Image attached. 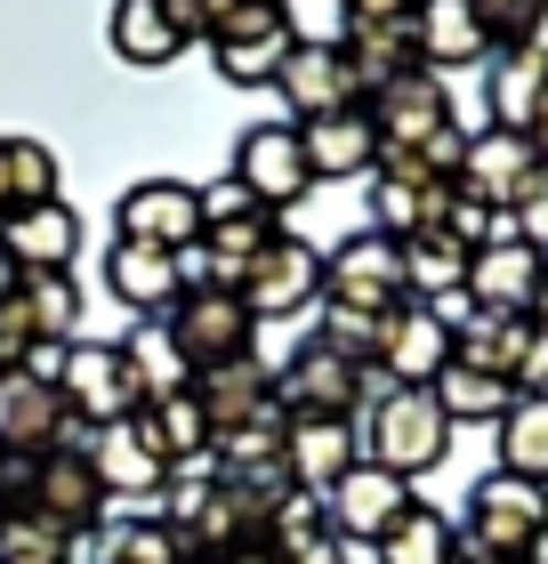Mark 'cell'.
Instances as JSON below:
<instances>
[{"label":"cell","instance_id":"obj_42","mask_svg":"<svg viewBox=\"0 0 548 564\" xmlns=\"http://www.w3.org/2000/svg\"><path fill=\"white\" fill-rule=\"evenodd\" d=\"M468 9H476V17H484V33L508 48V41H525V24L540 17V0H468Z\"/></svg>","mask_w":548,"mask_h":564},{"label":"cell","instance_id":"obj_4","mask_svg":"<svg viewBox=\"0 0 548 564\" xmlns=\"http://www.w3.org/2000/svg\"><path fill=\"white\" fill-rule=\"evenodd\" d=\"M162 339H170L178 379H186V371L234 364V355H258V315L243 306V291H186V299L170 306Z\"/></svg>","mask_w":548,"mask_h":564},{"label":"cell","instance_id":"obj_6","mask_svg":"<svg viewBox=\"0 0 548 564\" xmlns=\"http://www.w3.org/2000/svg\"><path fill=\"white\" fill-rule=\"evenodd\" d=\"M24 517L49 524V532H65V541L106 524V484H97L82 444H65V452H49V459L24 468Z\"/></svg>","mask_w":548,"mask_h":564},{"label":"cell","instance_id":"obj_18","mask_svg":"<svg viewBox=\"0 0 548 564\" xmlns=\"http://www.w3.org/2000/svg\"><path fill=\"white\" fill-rule=\"evenodd\" d=\"M404 508H411V484H404V476H387V468H372V459H355V468L323 492L331 541H372V549H379V532L396 524Z\"/></svg>","mask_w":548,"mask_h":564},{"label":"cell","instance_id":"obj_29","mask_svg":"<svg viewBox=\"0 0 548 564\" xmlns=\"http://www.w3.org/2000/svg\"><path fill=\"white\" fill-rule=\"evenodd\" d=\"M82 452H89L97 484H106V500H114V492H170V468L146 452V435L129 427V420H121V427H89Z\"/></svg>","mask_w":548,"mask_h":564},{"label":"cell","instance_id":"obj_44","mask_svg":"<svg viewBox=\"0 0 548 564\" xmlns=\"http://www.w3.org/2000/svg\"><path fill=\"white\" fill-rule=\"evenodd\" d=\"M347 17H396V9H420V0H339Z\"/></svg>","mask_w":548,"mask_h":564},{"label":"cell","instance_id":"obj_31","mask_svg":"<svg viewBox=\"0 0 548 564\" xmlns=\"http://www.w3.org/2000/svg\"><path fill=\"white\" fill-rule=\"evenodd\" d=\"M492 121L484 130H516L525 138V121H533V106L548 97V57H533V48H492Z\"/></svg>","mask_w":548,"mask_h":564},{"label":"cell","instance_id":"obj_3","mask_svg":"<svg viewBox=\"0 0 548 564\" xmlns=\"http://www.w3.org/2000/svg\"><path fill=\"white\" fill-rule=\"evenodd\" d=\"M540 541H548V492H540V484L508 476V468L476 476V492H468V541L460 549H484L501 564H533Z\"/></svg>","mask_w":548,"mask_h":564},{"label":"cell","instance_id":"obj_48","mask_svg":"<svg viewBox=\"0 0 548 564\" xmlns=\"http://www.w3.org/2000/svg\"><path fill=\"white\" fill-rule=\"evenodd\" d=\"M9 282H17V259H9V250H0V291H9Z\"/></svg>","mask_w":548,"mask_h":564},{"label":"cell","instance_id":"obj_5","mask_svg":"<svg viewBox=\"0 0 548 564\" xmlns=\"http://www.w3.org/2000/svg\"><path fill=\"white\" fill-rule=\"evenodd\" d=\"M65 444H82V420H73L65 388L0 364V459H24V468H33V459L65 452Z\"/></svg>","mask_w":548,"mask_h":564},{"label":"cell","instance_id":"obj_45","mask_svg":"<svg viewBox=\"0 0 548 564\" xmlns=\"http://www.w3.org/2000/svg\"><path fill=\"white\" fill-rule=\"evenodd\" d=\"M525 145L540 153V162H548V97H540V106H533V121H525Z\"/></svg>","mask_w":548,"mask_h":564},{"label":"cell","instance_id":"obj_24","mask_svg":"<svg viewBox=\"0 0 548 564\" xmlns=\"http://www.w3.org/2000/svg\"><path fill=\"white\" fill-rule=\"evenodd\" d=\"M404 250V299H420V306H436L443 323L460 315V291H468V250L443 235V226H428V235H411V242H396Z\"/></svg>","mask_w":548,"mask_h":564},{"label":"cell","instance_id":"obj_33","mask_svg":"<svg viewBox=\"0 0 548 564\" xmlns=\"http://www.w3.org/2000/svg\"><path fill=\"white\" fill-rule=\"evenodd\" d=\"M57 202V153L41 138H0V218Z\"/></svg>","mask_w":548,"mask_h":564},{"label":"cell","instance_id":"obj_11","mask_svg":"<svg viewBox=\"0 0 548 564\" xmlns=\"http://www.w3.org/2000/svg\"><path fill=\"white\" fill-rule=\"evenodd\" d=\"M323 291H331V306H355V315H396V306H404V250L363 226V235L331 242Z\"/></svg>","mask_w":548,"mask_h":564},{"label":"cell","instance_id":"obj_34","mask_svg":"<svg viewBox=\"0 0 548 564\" xmlns=\"http://www.w3.org/2000/svg\"><path fill=\"white\" fill-rule=\"evenodd\" d=\"M452 556H460V532H452V517L428 508V500H411L404 517L379 532V564H452Z\"/></svg>","mask_w":548,"mask_h":564},{"label":"cell","instance_id":"obj_28","mask_svg":"<svg viewBox=\"0 0 548 564\" xmlns=\"http://www.w3.org/2000/svg\"><path fill=\"white\" fill-rule=\"evenodd\" d=\"M106 291H114L121 306H138V315H170V306L186 299V282H178V259H170V250L114 242V250H106Z\"/></svg>","mask_w":548,"mask_h":564},{"label":"cell","instance_id":"obj_13","mask_svg":"<svg viewBox=\"0 0 548 564\" xmlns=\"http://www.w3.org/2000/svg\"><path fill=\"white\" fill-rule=\"evenodd\" d=\"M355 403H372V379L347 371L339 355H323L315 339L275 371V412L282 420H355Z\"/></svg>","mask_w":548,"mask_h":564},{"label":"cell","instance_id":"obj_23","mask_svg":"<svg viewBox=\"0 0 548 564\" xmlns=\"http://www.w3.org/2000/svg\"><path fill=\"white\" fill-rule=\"evenodd\" d=\"M299 145H307V170H315V186L331 177H372L379 170V130H372V113H323V121H291Z\"/></svg>","mask_w":548,"mask_h":564},{"label":"cell","instance_id":"obj_30","mask_svg":"<svg viewBox=\"0 0 548 564\" xmlns=\"http://www.w3.org/2000/svg\"><path fill=\"white\" fill-rule=\"evenodd\" d=\"M291 48H299V24L275 17V24H258V33L211 41V65H218L226 89H275V73H282V57H291Z\"/></svg>","mask_w":548,"mask_h":564},{"label":"cell","instance_id":"obj_37","mask_svg":"<svg viewBox=\"0 0 548 564\" xmlns=\"http://www.w3.org/2000/svg\"><path fill=\"white\" fill-rule=\"evenodd\" d=\"M501 468L548 492V395H516L501 412Z\"/></svg>","mask_w":548,"mask_h":564},{"label":"cell","instance_id":"obj_38","mask_svg":"<svg viewBox=\"0 0 548 564\" xmlns=\"http://www.w3.org/2000/svg\"><path fill=\"white\" fill-rule=\"evenodd\" d=\"M315 347H323V355H339L347 371L379 379V315H355V306H323V330H315Z\"/></svg>","mask_w":548,"mask_h":564},{"label":"cell","instance_id":"obj_19","mask_svg":"<svg viewBox=\"0 0 548 564\" xmlns=\"http://www.w3.org/2000/svg\"><path fill=\"white\" fill-rule=\"evenodd\" d=\"M355 459H363L355 420H282V476H291V492L323 500Z\"/></svg>","mask_w":548,"mask_h":564},{"label":"cell","instance_id":"obj_21","mask_svg":"<svg viewBox=\"0 0 548 564\" xmlns=\"http://www.w3.org/2000/svg\"><path fill=\"white\" fill-rule=\"evenodd\" d=\"M533 170H540V153L516 138V130H476V138H468V153H460V194L508 218V202L533 186Z\"/></svg>","mask_w":548,"mask_h":564},{"label":"cell","instance_id":"obj_27","mask_svg":"<svg viewBox=\"0 0 548 564\" xmlns=\"http://www.w3.org/2000/svg\"><path fill=\"white\" fill-rule=\"evenodd\" d=\"M492 41L484 17L468 0H420V65L428 73H460V65H492Z\"/></svg>","mask_w":548,"mask_h":564},{"label":"cell","instance_id":"obj_7","mask_svg":"<svg viewBox=\"0 0 548 564\" xmlns=\"http://www.w3.org/2000/svg\"><path fill=\"white\" fill-rule=\"evenodd\" d=\"M73 323H82L73 274H17L0 291V364H17L24 347H73Z\"/></svg>","mask_w":548,"mask_h":564},{"label":"cell","instance_id":"obj_40","mask_svg":"<svg viewBox=\"0 0 548 564\" xmlns=\"http://www.w3.org/2000/svg\"><path fill=\"white\" fill-rule=\"evenodd\" d=\"M0 564H73V541L33 524V517H17V524H0Z\"/></svg>","mask_w":548,"mask_h":564},{"label":"cell","instance_id":"obj_46","mask_svg":"<svg viewBox=\"0 0 548 564\" xmlns=\"http://www.w3.org/2000/svg\"><path fill=\"white\" fill-rule=\"evenodd\" d=\"M533 315L548 323V259H540V299H533Z\"/></svg>","mask_w":548,"mask_h":564},{"label":"cell","instance_id":"obj_14","mask_svg":"<svg viewBox=\"0 0 548 564\" xmlns=\"http://www.w3.org/2000/svg\"><path fill=\"white\" fill-rule=\"evenodd\" d=\"M315 299H323V250L299 242V235H275L243 274V306L258 323H282V315H299V306H315Z\"/></svg>","mask_w":548,"mask_h":564},{"label":"cell","instance_id":"obj_10","mask_svg":"<svg viewBox=\"0 0 548 564\" xmlns=\"http://www.w3.org/2000/svg\"><path fill=\"white\" fill-rule=\"evenodd\" d=\"M363 113L379 130V162H404V153H420L428 138L452 130V89L436 73H404V82H379L363 97Z\"/></svg>","mask_w":548,"mask_h":564},{"label":"cell","instance_id":"obj_9","mask_svg":"<svg viewBox=\"0 0 548 564\" xmlns=\"http://www.w3.org/2000/svg\"><path fill=\"white\" fill-rule=\"evenodd\" d=\"M226 177L258 202V210H275V218L291 210L307 186H315V170H307V145H299L291 121H258V130H243V138H234V170H226Z\"/></svg>","mask_w":548,"mask_h":564},{"label":"cell","instance_id":"obj_17","mask_svg":"<svg viewBox=\"0 0 548 564\" xmlns=\"http://www.w3.org/2000/svg\"><path fill=\"white\" fill-rule=\"evenodd\" d=\"M186 395L202 403V420H211V435L258 427V420H282V412H275V371L258 364V355H234V364L186 371Z\"/></svg>","mask_w":548,"mask_h":564},{"label":"cell","instance_id":"obj_1","mask_svg":"<svg viewBox=\"0 0 548 564\" xmlns=\"http://www.w3.org/2000/svg\"><path fill=\"white\" fill-rule=\"evenodd\" d=\"M65 403H73V420L89 427H121V420H138L153 395H162V379H153L146 364V347H129V339H82L65 355Z\"/></svg>","mask_w":548,"mask_h":564},{"label":"cell","instance_id":"obj_35","mask_svg":"<svg viewBox=\"0 0 548 564\" xmlns=\"http://www.w3.org/2000/svg\"><path fill=\"white\" fill-rule=\"evenodd\" d=\"M89 564H186V541L170 532V517H129L89 532Z\"/></svg>","mask_w":548,"mask_h":564},{"label":"cell","instance_id":"obj_25","mask_svg":"<svg viewBox=\"0 0 548 564\" xmlns=\"http://www.w3.org/2000/svg\"><path fill=\"white\" fill-rule=\"evenodd\" d=\"M0 250L17 259V274H65L73 250H82V218L65 202H41V210L0 218Z\"/></svg>","mask_w":548,"mask_h":564},{"label":"cell","instance_id":"obj_47","mask_svg":"<svg viewBox=\"0 0 548 564\" xmlns=\"http://www.w3.org/2000/svg\"><path fill=\"white\" fill-rule=\"evenodd\" d=\"M452 564H501V556H484V549H460V556H452Z\"/></svg>","mask_w":548,"mask_h":564},{"label":"cell","instance_id":"obj_16","mask_svg":"<svg viewBox=\"0 0 548 564\" xmlns=\"http://www.w3.org/2000/svg\"><path fill=\"white\" fill-rule=\"evenodd\" d=\"M452 364V330L436 306L404 299L396 315H379V379L387 388H436V371Z\"/></svg>","mask_w":548,"mask_h":564},{"label":"cell","instance_id":"obj_15","mask_svg":"<svg viewBox=\"0 0 548 564\" xmlns=\"http://www.w3.org/2000/svg\"><path fill=\"white\" fill-rule=\"evenodd\" d=\"M452 177H436L428 162H379L372 170V235L387 242H411L428 235V226H443V210H452Z\"/></svg>","mask_w":548,"mask_h":564},{"label":"cell","instance_id":"obj_41","mask_svg":"<svg viewBox=\"0 0 548 564\" xmlns=\"http://www.w3.org/2000/svg\"><path fill=\"white\" fill-rule=\"evenodd\" d=\"M508 235L525 242V250H540V259H548V162L533 170V186L508 202Z\"/></svg>","mask_w":548,"mask_h":564},{"label":"cell","instance_id":"obj_39","mask_svg":"<svg viewBox=\"0 0 548 564\" xmlns=\"http://www.w3.org/2000/svg\"><path fill=\"white\" fill-rule=\"evenodd\" d=\"M250 9H291V0H162V17L178 24V41H218L234 17Z\"/></svg>","mask_w":548,"mask_h":564},{"label":"cell","instance_id":"obj_32","mask_svg":"<svg viewBox=\"0 0 548 564\" xmlns=\"http://www.w3.org/2000/svg\"><path fill=\"white\" fill-rule=\"evenodd\" d=\"M106 41H114L121 65H170L178 48H186V41H178V24L162 17V0H114Z\"/></svg>","mask_w":548,"mask_h":564},{"label":"cell","instance_id":"obj_20","mask_svg":"<svg viewBox=\"0 0 548 564\" xmlns=\"http://www.w3.org/2000/svg\"><path fill=\"white\" fill-rule=\"evenodd\" d=\"M476 315H533L540 299V250H525L516 235L484 242L476 259H468V291H460Z\"/></svg>","mask_w":548,"mask_h":564},{"label":"cell","instance_id":"obj_22","mask_svg":"<svg viewBox=\"0 0 548 564\" xmlns=\"http://www.w3.org/2000/svg\"><path fill=\"white\" fill-rule=\"evenodd\" d=\"M339 48H347V65L363 73V89L404 82V73H428V65H420V9H396V17H347Z\"/></svg>","mask_w":548,"mask_h":564},{"label":"cell","instance_id":"obj_26","mask_svg":"<svg viewBox=\"0 0 548 564\" xmlns=\"http://www.w3.org/2000/svg\"><path fill=\"white\" fill-rule=\"evenodd\" d=\"M129 427L146 435V452L162 459L170 476H178V468H202V452H211V420H202V403L186 395V379H178V388H162Z\"/></svg>","mask_w":548,"mask_h":564},{"label":"cell","instance_id":"obj_36","mask_svg":"<svg viewBox=\"0 0 548 564\" xmlns=\"http://www.w3.org/2000/svg\"><path fill=\"white\" fill-rule=\"evenodd\" d=\"M428 395L443 403V420H452V427H484V420L501 427V412L516 403V388H508V379H492V371H468V364H443Z\"/></svg>","mask_w":548,"mask_h":564},{"label":"cell","instance_id":"obj_8","mask_svg":"<svg viewBox=\"0 0 548 564\" xmlns=\"http://www.w3.org/2000/svg\"><path fill=\"white\" fill-rule=\"evenodd\" d=\"M114 242H146V250H194L202 242V186L186 177H138L114 202Z\"/></svg>","mask_w":548,"mask_h":564},{"label":"cell","instance_id":"obj_43","mask_svg":"<svg viewBox=\"0 0 548 564\" xmlns=\"http://www.w3.org/2000/svg\"><path fill=\"white\" fill-rule=\"evenodd\" d=\"M24 517V459H0V524Z\"/></svg>","mask_w":548,"mask_h":564},{"label":"cell","instance_id":"obj_12","mask_svg":"<svg viewBox=\"0 0 548 564\" xmlns=\"http://www.w3.org/2000/svg\"><path fill=\"white\" fill-rule=\"evenodd\" d=\"M275 89H282V106H291V121H323V113H355L363 97V73L347 65V48L339 41H307L299 33V48L282 57V73H275Z\"/></svg>","mask_w":548,"mask_h":564},{"label":"cell","instance_id":"obj_2","mask_svg":"<svg viewBox=\"0 0 548 564\" xmlns=\"http://www.w3.org/2000/svg\"><path fill=\"white\" fill-rule=\"evenodd\" d=\"M443 452H452V420H443V403L428 388H387L372 403V427H363V459L387 476H428L443 468Z\"/></svg>","mask_w":548,"mask_h":564}]
</instances>
